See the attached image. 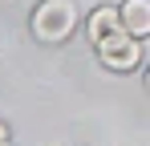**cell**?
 Here are the masks:
<instances>
[{"mask_svg": "<svg viewBox=\"0 0 150 146\" xmlns=\"http://www.w3.org/2000/svg\"><path fill=\"white\" fill-rule=\"evenodd\" d=\"M118 28H122V8H110V4L93 8V16H89V41L93 45L105 41L110 33H118Z\"/></svg>", "mask_w": 150, "mask_h": 146, "instance_id": "obj_4", "label": "cell"}, {"mask_svg": "<svg viewBox=\"0 0 150 146\" xmlns=\"http://www.w3.org/2000/svg\"><path fill=\"white\" fill-rule=\"evenodd\" d=\"M8 142H12V134H8V126L0 122V146H8Z\"/></svg>", "mask_w": 150, "mask_h": 146, "instance_id": "obj_5", "label": "cell"}, {"mask_svg": "<svg viewBox=\"0 0 150 146\" xmlns=\"http://www.w3.org/2000/svg\"><path fill=\"white\" fill-rule=\"evenodd\" d=\"M122 28L134 33L138 41L150 37V0H126L122 4Z\"/></svg>", "mask_w": 150, "mask_h": 146, "instance_id": "obj_3", "label": "cell"}, {"mask_svg": "<svg viewBox=\"0 0 150 146\" xmlns=\"http://www.w3.org/2000/svg\"><path fill=\"white\" fill-rule=\"evenodd\" d=\"M146 85H150V73H146Z\"/></svg>", "mask_w": 150, "mask_h": 146, "instance_id": "obj_6", "label": "cell"}, {"mask_svg": "<svg viewBox=\"0 0 150 146\" xmlns=\"http://www.w3.org/2000/svg\"><path fill=\"white\" fill-rule=\"evenodd\" d=\"M98 57L110 65V69H134L138 57H142V45H138L134 33L118 28V33H110L105 41H98Z\"/></svg>", "mask_w": 150, "mask_h": 146, "instance_id": "obj_2", "label": "cell"}, {"mask_svg": "<svg viewBox=\"0 0 150 146\" xmlns=\"http://www.w3.org/2000/svg\"><path fill=\"white\" fill-rule=\"evenodd\" d=\"M77 24V4L73 0H45L37 12H33V37L45 41V45H57L73 33Z\"/></svg>", "mask_w": 150, "mask_h": 146, "instance_id": "obj_1", "label": "cell"}]
</instances>
